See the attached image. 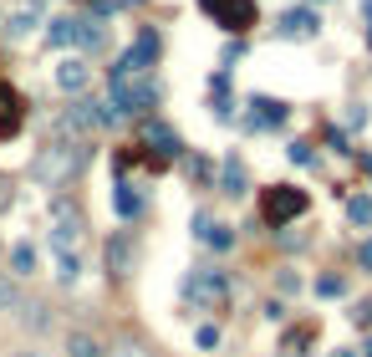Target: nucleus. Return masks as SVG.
<instances>
[{"label": "nucleus", "instance_id": "nucleus-1", "mask_svg": "<svg viewBox=\"0 0 372 357\" xmlns=\"http://www.w3.org/2000/svg\"><path fill=\"white\" fill-rule=\"evenodd\" d=\"M107 108H113L118 118H133V113L159 108V82H153V72H138V77H113V82H107Z\"/></svg>", "mask_w": 372, "mask_h": 357}, {"label": "nucleus", "instance_id": "nucleus-2", "mask_svg": "<svg viewBox=\"0 0 372 357\" xmlns=\"http://www.w3.org/2000/svg\"><path fill=\"white\" fill-rule=\"evenodd\" d=\"M77 169H82V149L77 143H51V149H41V158L31 163V179L56 189V184H67Z\"/></svg>", "mask_w": 372, "mask_h": 357}, {"label": "nucleus", "instance_id": "nucleus-3", "mask_svg": "<svg viewBox=\"0 0 372 357\" xmlns=\"http://www.w3.org/2000/svg\"><path fill=\"white\" fill-rule=\"evenodd\" d=\"M296 215H306V189H296V184H271L266 194H260V220H266V225H286V220H296Z\"/></svg>", "mask_w": 372, "mask_h": 357}, {"label": "nucleus", "instance_id": "nucleus-4", "mask_svg": "<svg viewBox=\"0 0 372 357\" xmlns=\"http://www.w3.org/2000/svg\"><path fill=\"white\" fill-rule=\"evenodd\" d=\"M199 6H204V15L220 31H235L240 36V31L255 26V0H199Z\"/></svg>", "mask_w": 372, "mask_h": 357}, {"label": "nucleus", "instance_id": "nucleus-5", "mask_svg": "<svg viewBox=\"0 0 372 357\" xmlns=\"http://www.w3.org/2000/svg\"><path fill=\"white\" fill-rule=\"evenodd\" d=\"M153 61H159V36L153 31H143L133 46H128L123 56H118V67H113V77H138V72H148Z\"/></svg>", "mask_w": 372, "mask_h": 357}, {"label": "nucleus", "instance_id": "nucleus-6", "mask_svg": "<svg viewBox=\"0 0 372 357\" xmlns=\"http://www.w3.org/2000/svg\"><path fill=\"white\" fill-rule=\"evenodd\" d=\"M184 291H189V296L199 301V306H209V311H220V306L230 301V286H225V276H220V270H194Z\"/></svg>", "mask_w": 372, "mask_h": 357}, {"label": "nucleus", "instance_id": "nucleus-7", "mask_svg": "<svg viewBox=\"0 0 372 357\" xmlns=\"http://www.w3.org/2000/svg\"><path fill=\"white\" fill-rule=\"evenodd\" d=\"M51 220H56L51 240H56V250H61V256H67V250L82 240V209H72L67 199H56V204H51Z\"/></svg>", "mask_w": 372, "mask_h": 357}, {"label": "nucleus", "instance_id": "nucleus-8", "mask_svg": "<svg viewBox=\"0 0 372 357\" xmlns=\"http://www.w3.org/2000/svg\"><path fill=\"white\" fill-rule=\"evenodd\" d=\"M51 41H56V46H92L97 26L87 15H61V20H51Z\"/></svg>", "mask_w": 372, "mask_h": 357}, {"label": "nucleus", "instance_id": "nucleus-9", "mask_svg": "<svg viewBox=\"0 0 372 357\" xmlns=\"http://www.w3.org/2000/svg\"><path fill=\"white\" fill-rule=\"evenodd\" d=\"M20 118H26V113H20V92L0 77V143L20 133Z\"/></svg>", "mask_w": 372, "mask_h": 357}, {"label": "nucleus", "instance_id": "nucleus-10", "mask_svg": "<svg viewBox=\"0 0 372 357\" xmlns=\"http://www.w3.org/2000/svg\"><path fill=\"white\" fill-rule=\"evenodd\" d=\"M107 270H113V276H128V270H133V240L128 235L107 240Z\"/></svg>", "mask_w": 372, "mask_h": 357}, {"label": "nucleus", "instance_id": "nucleus-11", "mask_svg": "<svg viewBox=\"0 0 372 357\" xmlns=\"http://www.w3.org/2000/svg\"><path fill=\"white\" fill-rule=\"evenodd\" d=\"M56 87H61V92H82V87H87V67H82L77 56H67V61L56 67Z\"/></svg>", "mask_w": 372, "mask_h": 357}, {"label": "nucleus", "instance_id": "nucleus-12", "mask_svg": "<svg viewBox=\"0 0 372 357\" xmlns=\"http://www.w3.org/2000/svg\"><path fill=\"white\" fill-rule=\"evenodd\" d=\"M280 36H316V15L311 11H286L280 15Z\"/></svg>", "mask_w": 372, "mask_h": 357}, {"label": "nucleus", "instance_id": "nucleus-13", "mask_svg": "<svg viewBox=\"0 0 372 357\" xmlns=\"http://www.w3.org/2000/svg\"><path fill=\"white\" fill-rule=\"evenodd\" d=\"M220 189H225V194L230 199H240V194H245V163H240V158H225V174H220Z\"/></svg>", "mask_w": 372, "mask_h": 357}, {"label": "nucleus", "instance_id": "nucleus-14", "mask_svg": "<svg viewBox=\"0 0 372 357\" xmlns=\"http://www.w3.org/2000/svg\"><path fill=\"white\" fill-rule=\"evenodd\" d=\"M311 342H316V322H301L296 332H286V347H280V352H286V357H306Z\"/></svg>", "mask_w": 372, "mask_h": 357}, {"label": "nucleus", "instance_id": "nucleus-15", "mask_svg": "<svg viewBox=\"0 0 372 357\" xmlns=\"http://www.w3.org/2000/svg\"><path fill=\"white\" fill-rule=\"evenodd\" d=\"M67 357H107V347L92 337V332H72L67 337Z\"/></svg>", "mask_w": 372, "mask_h": 357}, {"label": "nucleus", "instance_id": "nucleus-16", "mask_svg": "<svg viewBox=\"0 0 372 357\" xmlns=\"http://www.w3.org/2000/svg\"><path fill=\"white\" fill-rule=\"evenodd\" d=\"M143 138L159 143L163 154H179V138H173V128H163V123H143Z\"/></svg>", "mask_w": 372, "mask_h": 357}, {"label": "nucleus", "instance_id": "nucleus-17", "mask_svg": "<svg viewBox=\"0 0 372 357\" xmlns=\"http://www.w3.org/2000/svg\"><path fill=\"white\" fill-rule=\"evenodd\" d=\"M11 265H16V276H31V270H36V245H16L11 250Z\"/></svg>", "mask_w": 372, "mask_h": 357}, {"label": "nucleus", "instance_id": "nucleus-18", "mask_svg": "<svg viewBox=\"0 0 372 357\" xmlns=\"http://www.w3.org/2000/svg\"><path fill=\"white\" fill-rule=\"evenodd\" d=\"M113 199H118V215H138V194H133V184H113Z\"/></svg>", "mask_w": 372, "mask_h": 357}, {"label": "nucleus", "instance_id": "nucleus-19", "mask_svg": "<svg viewBox=\"0 0 372 357\" xmlns=\"http://www.w3.org/2000/svg\"><path fill=\"white\" fill-rule=\"evenodd\" d=\"M255 108H260V123H280L286 118V102H275V97H255Z\"/></svg>", "mask_w": 372, "mask_h": 357}, {"label": "nucleus", "instance_id": "nucleus-20", "mask_svg": "<svg viewBox=\"0 0 372 357\" xmlns=\"http://www.w3.org/2000/svg\"><path fill=\"white\" fill-rule=\"evenodd\" d=\"M20 306V286L11 276H0V311H16Z\"/></svg>", "mask_w": 372, "mask_h": 357}, {"label": "nucleus", "instance_id": "nucleus-21", "mask_svg": "<svg viewBox=\"0 0 372 357\" xmlns=\"http://www.w3.org/2000/svg\"><path fill=\"white\" fill-rule=\"evenodd\" d=\"M347 215H352L357 225H372V199H367V194H357L352 204H347Z\"/></svg>", "mask_w": 372, "mask_h": 357}, {"label": "nucleus", "instance_id": "nucleus-22", "mask_svg": "<svg viewBox=\"0 0 372 357\" xmlns=\"http://www.w3.org/2000/svg\"><path fill=\"white\" fill-rule=\"evenodd\" d=\"M77 270H82V265H77V256H72V250H67V256H61V270H56V276H61V281H67V286H72V281H77Z\"/></svg>", "mask_w": 372, "mask_h": 357}, {"label": "nucleus", "instance_id": "nucleus-23", "mask_svg": "<svg viewBox=\"0 0 372 357\" xmlns=\"http://www.w3.org/2000/svg\"><path fill=\"white\" fill-rule=\"evenodd\" d=\"M316 291H321V296H342V291H347V286H342L337 276H321V281H316Z\"/></svg>", "mask_w": 372, "mask_h": 357}, {"label": "nucleus", "instance_id": "nucleus-24", "mask_svg": "<svg viewBox=\"0 0 372 357\" xmlns=\"http://www.w3.org/2000/svg\"><path fill=\"white\" fill-rule=\"evenodd\" d=\"M362 265H367V270H372V240H367V245H362Z\"/></svg>", "mask_w": 372, "mask_h": 357}, {"label": "nucleus", "instance_id": "nucleus-25", "mask_svg": "<svg viewBox=\"0 0 372 357\" xmlns=\"http://www.w3.org/2000/svg\"><path fill=\"white\" fill-rule=\"evenodd\" d=\"M332 357H357V352H347V347H337V352H332Z\"/></svg>", "mask_w": 372, "mask_h": 357}, {"label": "nucleus", "instance_id": "nucleus-26", "mask_svg": "<svg viewBox=\"0 0 372 357\" xmlns=\"http://www.w3.org/2000/svg\"><path fill=\"white\" fill-rule=\"evenodd\" d=\"M11 357H41V352H11Z\"/></svg>", "mask_w": 372, "mask_h": 357}, {"label": "nucleus", "instance_id": "nucleus-27", "mask_svg": "<svg viewBox=\"0 0 372 357\" xmlns=\"http://www.w3.org/2000/svg\"><path fill=\"white\" fill-rule=\"evenodd\" d=\"M367 357H372V342H367Z\"/></svg>", "mask_w": 372, "mask_h": 357}]
</instances>
